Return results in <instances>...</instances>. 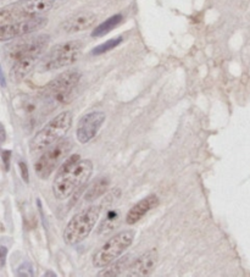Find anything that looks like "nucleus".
<instances>
[{"label": "nucleus", "instance_id": "nucleus-4", "mask_svg": "<svg viewBox=\"0 0 250 277\" xmlns=\"http://www.w3.org/2000/svg\"><path fill=\"white\" fill-rule=\"evenodd\" d=\"M134 236H136V232L133 229L119 232L117 235L113 236L93 254L92 261L94 266L96 269H103L113 261L117 260L131 247Z\"/></svg>", "mask_w": 250, "mask_h": 277}, {"label": "nucleus", "instance_id": "nucleus-16", "mask_svg": "<svg viewBox=\"0 0 250 277\" xmlns=\"http://www.w3.org/2000/svg\"><path fill=\"white\" fill-rule=\"evenodd\" d=\"M109 184H110V178L107 176L94 179V182L88 187L87 192L84 194V200L88 203L95 202L103 194L107 193Z\"/></svg>", "mask_w": 250, "mask_h": 277}, {"label": "nucleus", "instance_id": "nucleus-20", "mask_svg": "<svg viewBox=\"0 0 250 277\" xmlns=\"http://www.w3.org/2000/svg\"><path fill=\"white\" fill-rule=\"evenodd\" d=\"M122 43V37L119 38H113V39L108 40V42L100 44L99 47H96V48H94L92 50V55H100V54H104V53L109 52V50L116 48L117 45H120V44Z\"/></svg>", "mask_w": 250, "mask_h": 277}, {"label": "nucleus", "instance_id": "nucleus-11", "mask_svg": "<svg viewBox=\"0 0 250 277\" xmlns=\"http://www.w3.org/2000/svg\"><path fill=\"white\" fill-rule=\"evenodd\" d=\"M105 117L107 116L102 111H93V113L83 115L79 120L77 131H76L78 142L82 144L90 142L99 132L100 127L104 123Z\"/></svg>", "mask_w": 250, "mask_h": 277}, {"label": "nucleus", "instance_id": "nucleus-8", "mask_svg": "<svg viewBox=\"0 0 250 277\" xmlns=\"http://www.w3.org/2000/svg\"><path fill=\"white\" fill-rule=\"evenodd\" d=\"M72 149V141L70 138H63L60 142L50 147L40 155L34 165V170L38 177L45 179L53 173V171L58 169L59 165L64 161V159L69 155Z\"/></svg>", "mask_w": 250, "mask_h": 277}, {"label": "nucleus", "instance_id": "nucleus-14", "mask_svg": "<svg viewBox=\"0 0 250 277\" xmlns=\"http://www.w3.org/2000/svg\"><path fill=\"white\" fill-rule=\"evenodd\" d=\"M159 204V198L155 194H150V196L146 197L138 202L137 204H134L129 209L127 213V216H126V222L128 225H134V223L139 222L140 220L145 216L146 214L149 213L152 209H154L155 206Z\"/></svg>", "mask_w": 250, "mask_h": 277}, {"label": "nucleus", "instance_id": "nucleus-18", "mask_svg": "<svg viewBox=\"0 0 250 277\" xmlns=\"http://www.w3.org/2000/svg\"><path fill=\"white\" fill-rule=\"evenodd\" d=\"M122 21V15H114V16H111L110 19H108L107 21H104L103 23H100V25L96 27L94 31L92 32V37H102L105 36V34L109 33L110 31H113V29L116 27L117 25H120V22Z\"/></svg>", "mask_w": 250, "mask_h": 277}, {"label": "nucleus", "instance_id": "nucleus-9", "mask_svg": "<svg viewBox=\"0 0 250 277\" xmlns=\"http://www.w3.org/2000/svg\"><path fill=\"white\" fill-rule=\"evenodd\" d=\"M50 38L46 34H39V36L26 38L11 45L7 47L5 54L10 60H17L25 57H40L43 52L48 47Z\"/></svg>", "mask_w": 250, "mask_h": 277}, {"label": "nucleus", "instance_id": "nucleus-19", "mask_svg": "<svg viewBox=\"0 0 250 277\" xmlns=\"http://www.w3.org/2000/svg\"><path fill=\"white\" fill-rule=\"evenodd\" d=\"M120 221V211L119 210H110L108 211L105 219L100 222L99 225V234H107V232L114 231L117 227Z\"/></svg>", "mask_w": 250, "mask_h": 277}, {"label": "nucleus", "instance_id": "nucleus-22", "mask_svg": "<svg viewBox=\"0 0 250 277\" xmlns=\"http://www.w3.org/2000/svg\"><path fill=\"white\" fill-rule=\"evenodd\" d=\"M19 166H20V170H21V176L23 181L28 182V170H27V166H26V164L23 163V161H21V163H19Z\"/></svg>", "mask_w": 250, "mask_h": 277}, {"label": "nucleus", "instance_id": "nucleus-21", "mask_svg": "<svg viewBox=\"0 0 250 277\" xmlns=\"http://www.w3.org/2000/svg\"><path fill=\"white\" fill-rule=\"evenodd\" d=\"M2 160H3V166H4V171L5 172H8V171L10 170V163H11V152L10 150H3Z\"/></svg>", "mask_w": 250, "mask_h": 277}, {"label": "nucleus", "instance_id": "nucleus-2", "mask_svg": "<svg viewBox=\"0 0 250 277\" xmlns=\"http://www.w3.org/2000/svg\"><path fill=\"white\" fill-rule=\"evenodd\" d=\"M72 121L73 116L71 111H64L57 115L32 138L29 143L31 152L33 154H40L52 146L60 142L71 128Z\"/></svg>", "mask_w": 250, "mask_h": 277}, {"label": "nucleus", "instance_id": "nucleus-7", "mask_svg": "<svg viewBox=\"0 0 250 277\" xmlns=\"http://www.w3.org/2000/svg\"><path fill=\"white\" fill-rule=\"evenodd\" d=\"M79 79H81V72L76 71V70H70V71L61 73L59 77L46 84L43 90V98L50 105H57L66 102L70 94L78 84Z\"/></svg>", "mask_w": 250, "mask_h": 277}, {"label": "nucleus", "instance_id": "nucleus-23", "mask_svg": "<svg viewBox=\"0 0 250 277\" xmlns=\"http://www.w3.org/2000/svg\"><path fill=\"white\" fill-rule=\"evenodd\" d=\"M7 248L4 246H2V264H0V267H4L5 261H7Z\"/></svg>", "mask_w": 250, "mask_h": 277}, {"label": "nucleus", "instance_id": "nucleus-10", "mask_svg": "<svg viewBox=\"0 0 250 277\" xmlns=\"http://www.w3.org/2000/svg\"><path fill=\"white\" fill-rule=\"evenodd\" d=\"M45 25L46 19L43 16L22 17L14 22L0 26V39L5 42V40L14 39L17 37H23L37 29L43 28Z\"/></svg>", "mask_w": 250, "mask_h": 277}, {"label": "nucleus", "instance_id": "nucleus-17", "mask_svg": "<svg viewBox=\"0 0 250 277\" xmlns=\"http://www.w3.org/2000/svg\"><path fill=\"white\" fill-rule=\"evenodd\" d=\"M128 256H123V258H119L117 260L113 261L111 264H109L107 266V269L102 272L98 273V276H109V277H114V276H119L121 275L123 271H127L128 269Z\"/></svg>", "mask_w": 250, "mask_h": 277}, {"label": "nucleus", "instance_id": "nucleus-5", "mask_svg": "<svg viewBox=\"0 0 250 277\" xmlns=\"http://www.w3.org/2000/svg\"><path fill=\"white\" fill-rule=\"evenodd\" d=\"M66 0H26L22 4L9 7L2 10L0 26L14 22L22 17L42 16L54 8L63 5Z\"/></svg>", "mask_w": 250, "mask_h": 277}, {"label": "nucleus", "instance_id": "nucleus-1", "mask_svg": "<svg viewBox=\"0 0 250 277\" xmlns=\"http://www.w3.org/2000/svg\"><path fill=\"white\" fill-rule=\"evenodd\" d=\"M93 172V164L88 159H81L78 154H73L59 169L54 182L53 193L58 200H65L82 187L89 179Z\"/></svg>", "mask_w": 250, "mask_h": 277}, {"label": "nucleus", "instance_id": "nucleus-12", "mask_svg": "<svg viewBox=\"0 0 250 277\" xmlns=\"http://www.w3.org/2000/svg\"><path fill=\"white\" fill-rule=\"evenodd\" d=\"M159 254L155 249L149 250L137 258L127 269L128 277H143L148 276L153 272L157 266Z\"/></svg>", "mask_w": 250, "mask_h": 277}, {"label": "nucleus", "instance_id": "nucleus-13", "mask_svg": "<svg viewBox=\"0 0 250 277\" xmlns=\"http://www.w3.org/2000/svg\"><path fill=\"white\" fill-rule=\"evenodd\" d=\"M96 20H98V17L95 14L90 13V11H83V13H78L69 17L61 25V28L66 33H77V32L86 31V29L92 27L96 22Z\"/></svg>", "mask_w": 250, "mask_h": 277}, {"label": "nucleus", "instance_id": "nucleus-15", "mask_svg": "<svg viewBox=\"0 0 250 277\" xmlns=\"http://www.w3.org/2000/svg\"><path fill=\"white\" fill-rule=\"evenodd\" d=\"M38 60H39V57H25L15 60L10 71L11 79L16 83L23 81L29 73L33 71Z\"/></svg>", "mask_w": 250, "mask_h": 277}, {"label": "nucleus", "instance_id": "nucleus-6", "mask_svg": "<svg viewBox=\"0 0 250 277\" xmlns=\"http://www.w3.org/2000/svg\"><path fill=\"white\" fill-rule=\"evenodd\" d=\"M83 44L81 40H70L55 45L43 59L42 66L43 71H52L61 67H66L76 63V60L81 55Z\"/></svg>", "mask_w": 250, "mask_h": 277}, {"label": "nucleus", "instance_id": "nucleus-3", "mask_svg": "<svg viewBox=\"0 0 250 277\" xmlns=\"http://www.w3.org/2000/svg\"><path fill=\"white\" fill-rule=\"evenodd\" d=\"M99 215L100 206L98 205H90L82 210L81 213L76 214L65 227V243L69 244V246H76V244L86 240L92 232L95 223L98 222Z\"/></svg>", "mask_w": 250, "mask_h": 277}]
</instances>
